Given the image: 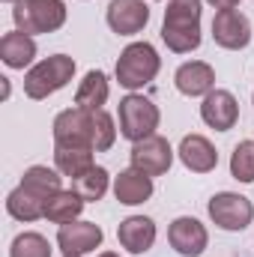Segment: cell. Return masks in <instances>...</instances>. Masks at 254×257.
<instances>
[{
    "instance_id": "cell-1",
    "label": "cell",
    "mask_w": 254,
    "mask_h": 257,
    "mask_svg": "<svg viewBox=\"0 0 254 257\" xmlns=\"http://www.w3.org/2000/svg\"><path fill=\"white\" fill-rule=\"evenodd\" d=\"M200 0H168L162 39L174 54H191L200 48Z\"/></svg>"
},
{
    "instance_id": "cell-2",
    "label": "cell",
    "mask_w": 254,
    "mask_h": 257,
    "mask_svg": "<svg viewBox=\"0 0 254 257\" xmlns=\"http://www.w3.org/2000/svg\"><path fill=\"white\" fill-rule=\"evenodd\" d=\"M159 69H162L159 51L150 42H132L123 48V54L117 60V81L126 90H141L159 75Z\"/></svg>"
},
{
    "instance_id": "cell-3",
    "label": "cell",
    "mask_w": 254,
    "mask_h": 257,
    "mask_svg": "<svg viewBox=\"0 0 254 257\" xmlns=\"http://www.w3.org/2000/svg\"><path fill=\"white\" fill-rule=\"evenodd\" d=\"M75 75V60L69 54H54V57H45L33 66L27 75H24V93L30 99H48L51 93L63 90L66 84L72 81Z\"/></svg>"
},
{
    "instance_id": "cell-4",
    "label": "cell",
    "mask_w": 254,
    "mask_h": 257,
    "mask_svg": "<svg viewBox=\"0 0 254 257\" xmlns=\"http://www.w3.org/2000/svg\"><path fill=\"white\" fill-rule=\"evenodd\" d=\"M12 21L21 33H54L66 24L63 0H18L12 9Z\"/></svg>"
},
{
    "instance_id": "cell-5",
    "label": "cell",
    "mask_w": 254,
    "mask_h": 257,
    "mask_svg": "<svg viewBox=\"0 0 254 257\" xmlns=\"http://www.w3.org/2000/svg\"><path fill=\"white\" fill-rule=\"evenodd\" d=\"M159 120H162L159 108L147 96H141V93H129L126 99L120 102V135L126 141H132V144L156 135Z\"/></svg>"
},
{
    "instance_id": "cell-6",
    "label": "cell",
    "mask_w": 254,
    "mask_h": 257,
    "mask_svg": "<svg viewBox=\"0 0 254 257\" xmlns=\"http://www.w3.org/2000/svg\"><path fill=\"white\" fill-rule=\"evenodd\" d=\"M209 218L221 227V230H245L254 218V206L245 194L236 192H218L209 197L206 203Z\"/></svg>"
},
{
    "instance_id": "cell-7",
    "label": "cell",
    "mask_w": 254,
    "mask_h": 257,
    "mask_svg": "<svg viewBox=\"0 0 254 257\" xmlns=\"http://www.w3.org/2000/svg\"><path fill=\"white\" fill-rule=\"evenodd\" d=\"M171 165H174V150H171L168 138L150 135V138L132 144V168L144 171L147 177H162L171 171Z\"/></svg>"
},
{
    "instance_id": "cell-8",
    "label": "cell",
    "mask_w": 254,
    "mask_h": 257,
    "mask_svg": "<svg viewBox=\"0 0 254 257\" xmlns=\"http://www.w3.org/2000/svg\"><path fill=\"white\" fill-rule=\"evenodd\" d=\"M102 239H105V233L93 221H69V224H60V230H57V245H60L63 257L90 254L102 245Z\"/></svg>"
},
{
    "instance_id": "cell-9",
    "label": "cell",
    "mask_w": 254,
    "mask_h": 257,
    "mask_svg": "<svg viewBox=\"0 0 254 257\" xmlns=\"http://www.w3.org/2000/svg\"><path fill=\"white\" fill-rule=\"evenodd\" d=\"M212 39H215V45H221L227 51H242L251 42V21L242 12H236V9L215 12V18H212Z\"/></svg>"
},
{
    "instance_id": "cell-10",
    "label": "cell",
    "mask_w": 254,
    "mask_h": 257,
    "mask_svg": "<svg viewBox=\"0 0 254 257\" xmlns=\"http://www.w3.org/2000/svg\"><path fill=\"white\" fill-rule=\"evenodd\" d=\"M54 144H81L93 147V111L66 108L54 117Z\"/></svg>"
},
{
    "instance_id": "cell-11",
    "label": "cell",
    "mask_w": 254,
    "mask_h": 257,
    "mask_svg": "<svg viewBox=\"0 0 254 257\" xmlns=\"http://www.w3.org/2000/svg\"><path fill=\"white\" fill-rule=\"evenodd\" d=\"M108 27L117 36H135L147 27L150 21V6L144 0H111L108 3Z\"/></svg>"
},
{
    "instance_id": "cell-12",
    "label": "cell",
    "mask_w": 254,
    "mask_h": 257,
    "mask_svg": "<svg viewBox=\"0 0 254 257\" xmlns=\"http://www.w3.org/2000/svg\"><path fill=\"white\" fill-rule=\"evenodd\" d=\"M168 242H171V248H174L177 254L197 257V254L206 251V245H209V233H206V227H203L197 218H191V215H180V218L168 227Z\"/></svg>"
},
{
    "instance_id": "cell-13",
    "label": "cell",
    "mask_w": 254,
    "mask_h": 257,
    "mask_svg": "<svg viewBox=\"0 0 254 257\" xmlns=\"http://www.w3.org/2000/svg\"><path fill=\"white\" fill-rule=\"evenodd\" d=\"M200 120L215 132H227V128L236 126L239 120V102L230 90H212L203 96V105H200Z\"/></svg>"
},
{
    "instance_id": "cell-14",
    "label": "cell",
    "mask_w": 254,
    "mask_h": 257,
    "mask_svg": "<svg viewBox=\"0 0 254 257\" xmlns=\"http://www.w3.org/2000/svg\"><path fill=\"white\" fill-rule=\"evenodd\" d=\"M117 239L129 254H144L156 242V221L147 215H129L117 227Z\"/></svg>"
},
{
    "instance_id": "cell-15",
    "label": "cell",
    "mask_w": 254,
    "mask_h": 257,
    "mask_svg": "<svg viewBox=\"0 0 254 257\" xmlns=\"http://www.w3.org/2000/svg\"><path fill=\"white\" fill-rule=\"evenodd\" d=\"M177 153H180V162L189 168L191 174H209L218 165V153L209 144V138H203V135H186L180 141Z\"/></svg>"
},
{
    "instance_id": "cell-16",
    "label": "cell",
    "mask_w": 254,
    "mask_h": 257,
    "mask_svg": "<svg viewBox=\"0 0 254 257\" xmlns=\"http://www.w3.org/2000/svg\"><path fill=\"white\" fill-rule=\"evenodd\" d=\"M174 84H177V90L183 93V96H206V93H212V87H215V72H212V66L203 63V60H189V63H183L177 69V75H174Z\"/></svg>"
},
{
    "instance_id": "cell-17",
    "label": "cell",
    "mask_w": 254,
    "mask_h": 257,
    "mask_svg": "<svg viewBox=\"0 0 254 257\" xmlns=\"http://www.w3.org/2000/svg\"><path fill=\"white\" fill-rule=\"evenodd\" d=\"M114 197L126 206H138L144 200L153 197V177H147L138 168L120 171V177H114Z\"/></svg>"
},
{
    "instance_id": "cell-18",
    "label": "cell",
    "mask_w": 254,
    "mask_h": 257,
    "mask_svg": "<svg viewBox=\"0 0 254 257\" xmlns=\"http://www.w3.org/2000/svg\"><path fill=\"white\" fill-rule=\"evenodd\" d=\"M93 153H96L93 147L81 144H54V168L69 180H78L93 168Z\"/></svg>"
},
{
    "instance_id": "cell-19",
    "label": "cell",
    "mask_w": 254,
    "mask_h": 257,
    "mask_svg": "<svg viewBox=\"0 0 254 257\" xmlns=\"http://www.w3.org/2000/svg\"><path fill=\"white\" fill-rule=\"evenodd\" d=\"M36 57V42L33 36L21 33V30H12L0 39V60L9 66V69H24V66L33 63Z\"/></svg>"
},
{
    "instance_id": "cell-20",
    "label": "cell",
    "mask_w": 254,
    "mask_h": 257,
    "mask_svg": "<svg viewBox=\"0 0 254 257\" xmlns=\"http://www.w3.org/2000/svg\"><path fill=\"white\" fill-rule=\"evenodd\" d=\"M108 93H111V87H108L105 72L93 69V72L84 75V81H81L78 90H75V108H84V111H102V105L108 102Z\"/></svg>"
},
{
    "instance_id": "cell-21",
    "label": "cell",
    "mask_w": 254,
    "mask_h": 257,
    "mask_svg": "<svg viewBox=\"0 0 254 257\" xmlns=\"http://www.w3.org/2000/svg\"><path fill=\"white\" fill-rule=\"evenodd\" d=\"M45 206L48 200L39 197L36 192H30L27 186H18L12 189L6 197V212L18 221H36V218H45Z\"/></svg>"
},
{
    "instance_id": "cell-22",
    "label": "cell",
    "mask_w": 254,
    "mask_h": 257,
    "mask_svg": "<svg viewBox=\"0 0 254 257\" xmlns=\"http://www.w3.org/2000/svg\"><path fill=\"white\" fill-rule=\"evenodd\" d=\"M21 186H27L30 192H36L39 197L51 200L57 192H63V174L57 168H45V165H33L24 171Z\"/></svg>"
},
{
    "instance_id": "cell-23",
    "label": "cell",
    "mask_w": 254,
    "mask_h": 257,
    "mask_svg": "<svg viewBox=\"0 0 254 257\" xmlns=\"http://www.w3.org/2000/svg\"><path fill=\"white\" fill-rule=\"evenodd\" d=\"M84 197L75 192V189H66V192H57L48 206H45V218L54 221V224H69V221H78L81 209H84Z\"/></svg>"
},
{
    "instance_id": "cell-24",
    "label": "cell",
    "mask_w": 254,
    "mask_h": 257,
    "mask_svg": "<svg viewBox=\"0 0 254 257\" xmlns=\"http://www.w3.org/2000/svg\"><path fill=\"white\" fill-rule=\"evenodd\" d=\"M108 183H111L108 171H105V168H99V165H93L87 174H81L78 180H72V189L81 194L87 203H96V200H102V197H105Z\"/></svg>"
},
{
    "instance_id": "cell-25",
    "label": "cell",
    "mask_w": 254,
    "mask_h": 257,
    "mask_svg": "<svg viewBox=\"0 0 254 257\" xmlns=\"http://www.w3.org/2000/svg\"><path fill=\"white\" fill-rule=\"evenodd\" d=\"M230 177L239 183H254V141H239L230 156Z\"/></svg>"
},
{
    "instance_id": "cell-26",
    "label": "cell",
    "mask_w": 254,
    "mask_h": 257,
    "mask_svg": "<svg viewBox=\"0 0 254 257\" xmlns=\"http://www.w3.org/2000/svg\"><path fill=\"white\" fill-rule=\"evenodd\" d=\"M9 257H51V245L42 233H18L12 239V248H9Z\"/></svg>"
},
{
    "instance_id": "cell-27",
    "label": "cell",
    "mask_w": 254,
    "mask_h": 257,
    "mask_svg": "<svg viewBox=\"0 0 254 257\" xmlns=\"http://www.w3.org/2000/svg\"><path fill=\"white\" fill-rule=\"evenodd\" d=\"M117 141V126H114V117L102 108V111H93V150L96 153H105L111 150Z\"/></svg>"
},
{
    "instance_id": "cell-28",
    "label": "cell",
    "mask_w": 254,
    "mask_h": 257,
    "mask_svg": "<svg viewBox=\"0 0 254 257\" xmlns=\"http://www.w3.org/2000/svg\"><path fill=\"white\" fill-rule=\"evenodd\" d=\"M212 9H218V12H224V9H236L239 6V0H206Z\"/></svg>"
},
{
    "instance_id": "cell-29",
    "label": "cell",
    "mask_w": 254,
    "mask_h": 257,
    "mask_svg": "<svg viewBox=\"0 0 254 257\" xmlns=\"http://www.w3.org/2000/svg\"><path fill=\"white\" fill-rule=\"evenodd\" d=\"M99 257H120V254H114V251H102Z\"/></svg>"
},
{
    "instance_id": "cell-30",
    "label": "cell",
    "mask_w": 254,
    "mask_h": 257,
    "mask_svg": "<svg viewBox=\"0 0 254 257\" xmlns=\"http://www.w3.org/2000/svg\"><path fill=\"white\" fill-rule=\"evenodd\" d=\"M6 3H12V6H15V3H18V0H6Z\"/></svg>"
}]
</instances>
